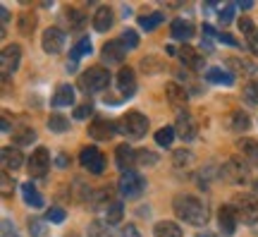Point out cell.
<instances>
[{
	"instance_id": "4fadbf2b",
	"label": "cell",
	"mask_w": 258,
	"mask_h": 237,
	"mask_svg": "<svg viewBox=\"0 0 258 237\" xmlns=\"http://www.w3.org/2000/svg\"><path fill=\"white\" fill-rule=\"evenodd\" d=\"M124 55H127V46L122 41H108L103 46V60L108 65H120L124 60Z\"/></svg>"
},
{
	"instance_id": "e0dca14e",
	"label": "cell",
	"mask_w": 258,
	"mask_h": 237,
	"mask_svg": "<svg viewBox=\"0 0 258 237\" xmlns=\"http://www.w3.org/2000/svg\"><path fill=\"white\" fill-rule=\"evenodd\" d=\"M22 151H19L17 146H5L3 149V170H17L19 165H22Z\"/></svg>"
},
{
	"instance_id": "681fc988",
	"label": "cell",
	"mask_w": 258,
	"mask_h": 237,
	"mask_svg": "<svg viewBox=\"0 0 258 237\" xmlns=\"http://www.w3.org/2000/svg\"><path fill=\"white\" fill-rule=\"evenodd\" d=\"M8 19H10V12L3 8V24H8Z\"/></svg>"
},
{
	"instance_id": "ac0fdd59",
	"label": "cell",
	"mask_w": 258,
	"mask_h": 237,
	"mask_svg": "<svg viewBox=\"0 0 258 237\" xmlns=\"http://www.w3.org/2000/svg\"><path fill=\"white\" fill-rule=\"evenodd\" d=\"M179 58H182V63L189 67V70H201L203 67V55H199V51L191 46H182L179 48Z\"/></svg>"
},
{
	"instance_id": "8fae6325",
	"label": "cell",
	"mask_w": 258,
	"mask_h": 237,
	"mask_svg": "<svg viewBox=\"0 0 258 237\" xmlns=\"http://www.w3.org/2000/svg\"><path fill=\"white\" fill-rule=\"evenodd\" d=\"M115 158H117V168L122 173H132L134 165H137V151L129 144H120L115 149Z\"/></svg>"
},
{
	"instance_id": "3957f363",
	"label": "cell",
	"mask_w": 258,
	"mask_h": 237,
	"mask_svg": "<svg viewBox=\"0 0 258 237\" xmlns=\"http://www.w3.org/2000/svg\"><path fill=\"white\" fill-rule=\"evenodd\" d=\"M108 84H110V72L105 67H89L79 77V86L86 93H98L103 89H108Z\"/></svg>"
},
{
	"instance_id": "f6af8a7d",
	"label": "cell",
	"mask_w": 258,
	"mask_h": 237,
	"mask_svg": "<svg viewBox=\"0 0 258 237\" xmlns=\"http://www.w3.org/2000/svg\"><path fill=\"white\" fill-rule=\"evenodd\" d=\"M12 180H10V173L8 170H3V194H5V197H8L10 192H12Z\"/></svg>"
},
{
	"instance_id": "bcb514c9",
	"label": "cell",
	"mask_w": 258,
	"mask_h": 237,
	"mask_svg": "<svg viewBox=\"0 0 258 237\" xmlns=\"http://www.w3.org/2000/svg\"><path fill=\"white\" fill-rule=\"evenodd\" d=\"M3 237H19L15 230H12V223L10 220H3Z\"/></svg>"
},
{
	"instance_id": "b9f144b4",
	"label": "cell",
	"mask_w": 258,
	"mask_h": 237,
	"mask_svg": "<svg viewBox=\"0 0 258 237\" xmlns=\"http://www.w3.org/2000/svg\"><path fill=\"white\" fill-rule=\"evenodd\" d=\"M46 220H48V223H62V220H64V211L62 209H48L46 211Z\"/></svg>"
},
{
	"instance_id": "6da1fadb",
	"label": "cell",
	"mask_w": 258,
	"mask_h": 237,
	"mask_svg": "<svg viewBox=\"0 0 258 237\" xmlns=\"http://www.w3.org/2000/svg\"><path fill=\"white\" fill-rule=\"evenodd\" d=\"M177 218H182L189 225H206L208 223V209L201 199H196L191 194H177L172 201Z\"/></svg>"
},
{
	"instance_id": "277c9868",
	"label": "cell",
	"mask_w": 258,
	"mask_h": 237,
	"mask_svg": "<svg viewBox=\"0 0 258 237\" xmlns=\"http://www.w3.org/2000/svg\"><path fill=\"white\" fill-rule=\"evenodd\" d=\"M232 206L237 211V216L241 218V223H249L253 225L258 220V199L253 194H234V199H232Z\"/></svg>"
},
{
	"instance_id": "484cf974",
	"label": "cell",
	"mask_w": 258,
	"mask_h": 237,
	"mask_svg": "<svg viewBox=\"0 0 258 237\" xmlns=\"http://www.w3.org/2000/svg\"><path fill=\"white\" fill-rule=\"evenodd\" d=\"M29 235L31 237H50V228H48V220L43 218H29Z\"/></svg>"
},
{
	"instance_id": "f1b7e54d",
	"label": "cell",
	"mask_w": 258,
	"mask_h": 237,
	"mask_svg": "<svg viewBox=\"0 0 258 237\" xmlns=\"http://www.w3.org/2000/svg\"><path fill=\"white\" fill-rule=\"evenodd\" d=\"M48 127H50V132H67L70 120L64 118V115H60V113H53V115L48 118Z\"/></svg>"
},
{
	"instance_id": "7bdbcfd3",
	"label": "cell",
	"mask_w": 258,
	"mask_h": 237,
	"mask_svg": "<svg viewBox=\"0 0 258 237\" xmlns=\"http://www.w3.org/2000/svg\"><path fill=\"white\" fill-rule=\"evenodd\" d=\"M239 29H241V34H246V36H251L256 29H253V22H251L249 17H241L239 19Z\"/></svg>"
},
{
	"instance_id": "f546056e",
	"label": "cell",
	"mask_w": 258,
	"mask_h": 237,
	"mask_svg": "<svg viewBox=\"0 0 258 237\" xmlns=\"http://www.w3.org/2000/svg\"><path fill=\"white\" fill-rule=\"evenodd\" d=\"M163 15L160 12H151V15H144V17H139V24H141V29H146V31H151V29H156L158 24H163Z\"/></svg>"
},
{
	"instance_id": "7dc6e473",
	"label": "cell",
	"mask_w": 258,
	"mask_h": 237,
	"mask_svg": "<svg viewBox=\"0 0 258 237\" xmlns=\"http://www.w3.org/2000/svg\"><path fill=\"white\" fill-rule=\"evenodd\" d=\"M249 48H251V53L258 55V31H253V34L249 36Z\"/></svg>"
},
{
	"instance_id": "d6a6232c",
	"label": "cell",
	"mask_w": 258,
	"mask_h": 237,
	"mask_svg": "<svg viewBox=\"0 0 258 237\" xmlns=\"http://www.w3.org/2000/svg\"><path fill=\"white\" fill-rule=\"evenodd\" d=\"M175 134H177L175 127H160L156 132V141L160 146H170L172 144V139H175Z\"/></svg>"
},
{
	"instance_id": "d590c367",
	"label": "cell",
	"mask_w": 258,
	"mask_h": 237,
	"mask_svg": "<svg viewBox=\"0 0 258 237\" xmlns=\"http://www.w3.org/2000/svg\"><path fill=\"white\" fill-rule=\"evenodd\" d=\"M234 3H222L220 5V15H218V19H220L222 24H230L232 22V17H234Z\"/></svg>"
},
{
	"instance_id": "c3c4849f",
	"label": "cell",
	"mask_w": 258,
	"mask_h": 237,
	"mask_svg": "<svg viewBox=\"0 0 258 237\" xmlns=\"http://www.w3.org/2000/svg\"><path fill=\"white\" fill-rule=\"evenodd\" d=\"M218 41H222V43H227V46H237V41L230 36V34H218Z\"/></svg>"
},
{
	"instance_id": "f907efd6",
	"label": "cell",
	"mask_w": 258,
	"mask_h": 237,
	"mask_svg": "<svg viewBox=\"0 0 258 237\" xmlns=\"http://www.w3.org/2000/svg\"><path fill=\"white\" fill-rule=\"evenodd\" d=\"M237 8H241V10H249V8H253V3H239Z\"/></svg>"
},
{
	"instance_id": "d6986e66",
	"label": "cell",
	"mask_w": 258,
	"mask_h": 237,
	"mask_svg": "<svg viewBox=\"0 0 258 237\" xmlns=\"http://www.w3.org/2000/svg\"><path fill=\"white\" fill-rule=\"evenodd\" d=\"M170 34H172V38H177V41H189V38L194 36V24L186 22V19H175L172 27H170Z\"/></svg>"
},
{
	"instance_id": "9a60e30c",
	"label": "cell",
	"mask_w": 258,
	"mask_h": 237,
	"mask_svg": "<svg viewBox=\"0 0 258 237\" xmlns=\"http://www.w3.org/2000/svg\"><path fill=\"white\" fill-rule=\"evenodd\" d=\"M117 89H120L122 96H134L137 91V77H134V70L132 67H122L117 72Z\"/></svg>"
},
{
	"instance_id": "30bf717a",
	"label": "cell",
	"mask_w": 258,
	"mask_h": 237,
	"mask_svg": "<svg viewBox=\"0 0 258 237\" xmlns=\"http://www.w3.org/2000/svg\"><path fill=\"white\" fill-rule=\"evenodd\" d=\"M19 60H22V48L19 46H8L0 55V70H3V77H10L19 67Z\"/></svg>"
},
{
	"instance_id": "836d02e7",
	"label": "cell",
	"mask_w": 258,
	"mask_h": 237,
	"mask_svg": "<svg viewBox=\"0 0 258 237\" xmlns=\"http://www.w3.org/2000/svg\"><path fill=\"white\" fill-rule=\"evenodd\" d=\"M244 99L251 106H258V79H253V82H249L244 86Z\"/></svg>"
},
{
	"instance_id": "9c48e42d",
	"label": "cell",
	"mask_w": 258,
	"mask_h": 237,
	"mask_svg": "<svg viewBox=\"0 0 258 237\" xmlns=\"http://www.w3.org/2000/svg\"><path fill=\"white\" fill-rule=\"evenodd\" d=\"M41 46H43V51L50 55H55L62 51L64 46V31L57 27H50L43 31V38H41Z\"/></svg>"
},
{
	"instance_id": "cb8c5ba5",
	"label": "cell",
	"mask_w": 258,
	"mask_h": 237,
	"mask_svg": "<svg viewBox=\"0 0 258 237\" xmlns=\"http://www.w3.org/2000/svg\"><path fill=\"white\" fill-rule=\"evenodd\" d=\"M156 237H182V228L172 223V220H160L156 223V228H153Z\"/></svg>"
},
{
	"instance_id": "d4e9b609",
	"label": "cell",
	"mask_w": 258,
	"mask_h": 237,
	"mask_svg": "<svg viewBox=\"0 0 258 237\" xmlns=\"http://www.w3.org/2000/svg\"><path fill=\"white\" fill-rule=\"evenodd\" d=\"M206 79L213 84H225V86H230V84H234V77H232V72H225L222 67H211L208 72H206Z\"/></svg>"
},
{
	"instance_id": "ee69618b",
	"label": "cell",
	"mask_w": 258,
	"mask_h": 237,
	"mask_svg": "<svg viewBox=\"0 0 258 237\" xmlns=\"http://www.w3.org/2000/svg\"><path fill=\"white\" fill-rule=\"evenodd\" d=\"M158 158L153 154H148V151H141V154H139L137 151V163H148V165H153L156 163Z\"/></svg>"
},
{
	"instance_id": "2e32d148",
	"label": "cell",
	"mask_w": 258,
	"mask_h": 237,
	"mask_svg": "<svg viewBox=\"0 0 258 237\" xmlns=\"http://www.w3.org/2000/svg\"><path fill=\"white\" fill-rule=\"evenodd\" d=\"M175 132H177V134H179L182 139H186V141L196 137V122H194V118L189 115V113H179V115H177Z\"/></svg>"
},
{
	"instance_id": "1f68e13d",
	"label": "cell",
	"mask_w": 258,
	"mask_h": 237,
	"mask_svg": "<svg viewBox=\"0 0 258 237\" xmlns=\"http://www.w3.org/2000/svg\"><path fill=\"white\" fill-rule=\"evenodd\" d=\"M64 17H67V22H70V27H72V29H79V27H84V24H86V15H84L82 10L70 8L67 12H64Z\"/></svg>"
},
{
	"instance_id": "f35d334b",
	"label": "cell",
	"mask_w": 258,
	"mask_h": 237,
	"mask_svg": "<svg viewBox=\"0 0 258 237\" xmlns=\"http://www.w3.org/2000/svg\"><path fill=\"white\" fill-rule=\"evenodd\" d=\"M34 27H36L34 15H22V17H19V31H22V34H31Z\"/></svg>"
},
{
	"instance_id": "7a4b0ae2",
	"label": "cell",
	"mask_w": 258,
	"mask_h": 237,
	"mask_svg": "<svg viewBox=\"0 0 258 237\" xmlns=\"http://www.w3.org/2000/svg\"><path fill=\"white\" fill-rule=\"evenodd\" d=\"M146 129H148L146 115H141L137 110H132V113H127L122 120H117V132L124 134L127 139H141L146 134Z\"/></svg>"
},
{
	"instance_id": "7402d4cb",
	"label": "cell",
	"mask_w": 258,
	"mask_h": 237,
	"mask_svg": "<svg viewBox=\"0 0 258 237\" xmlns=\"http://www.w3.org/2000/svg\"><path fill=\"white\" fill-rule=\"evenodd\" d=\"M22 199L27 201V206H31V209H41V206H43V197L38 194L36 187L31 182L22 184Z\"/></svg>"
},
{
	"instance_id": "4316f807",
	"label": "cell",
	"mask_w": 258,
	"mask_h": 237,
	"mask_svg": "<svg viewBox=\"0 0 258 237\" xmlns=\"http://www.w3.org/2000/svg\"><path fill=\"white\" fill-rule=\"evenodd\" d=\"M167 99H170V103H175V106H184L186 103V91L179 86V84H167Z\"/></svg>"
},
{
	"instance_id": "5bb4252c",
	"label": "cell",
	"mask_w": 258,
	"mask_h": 237,
	"mask_svg": "<svg viewBox=\"0 0 258 237\" xmlns=\"http://www.w3.org/2000/svg\"><path fill=\"white\" fill-rule=\"evenodd\" d=\"M115 129H117V122H110V120H96V122H91V127H89V134H91L96 141H108V139L115 134Z\"/></svg>"
},
{
	"instance_id": "ba28073f",
	"label": "cell",
	"mask_w": 258,
	"mask_h": 237,
	"mask_svg": "<svg viewBox=\"0 0 258 237\" xmlns=\"http://www.w3.org/2000/svg\"><path fill=\"white\" fill-rule=\"evenodd\" d=\"M48 168H50V154H48L46 146H38L29 158V173L34 177H43L48 173Z\"/></svg>"
},
{
	"instance_id": "ab89813d",
	"label": "cell",
	"mask_w": 258,
	"mask_h": 237,
	"mask_svg": "<svg viewBox=\"0 0 258 237\" xmlns=\"http://www.w3.org/2000/svg\"><path fill=\"white\" fill-rule=\"evenodd\" d=\"M122 43L127 48H137L139 46V36H137V31H132V29H127L124 34H122V38H120Z\"/></svg>"
},
{
	"instance_id": "83f0119b",
	"label": "cell",
	"mask_w": 258,
	"mask_h": 237,
	"mask_svg": "<svg viewBox=\"0 0 258 237\" xmlns=\"http://www.w3.org/2000/svg\"><path fill=\"white\" fill-rule=\"evenodd\" d=\"M122 216H124V209H122L120 201H112L110 206L105 209V223H110V225H117L122 220Z\"/></svg>"
},
{
	"instance_id": "52a82bcc",
	"label": "cell",
	"mask_w": 258,
	"mask_h": 237,
	"mask_svg": "<svg viewBox=\"0 0 258 237\" xmlns=\"http://www.w3.org/2000/svg\"><path fill=\"white\" fill-rule=\"evenodd\" d=\"M79 163L84 170H89L91 175H101L105 170V158L96 146H84L82 154H79Z\"/></svg>"
},
{
	"instance_id": "8992f818",
	"label": "cell",
	"mask_w": 258,
	"mask_h": 237,
	"mask_svg": "<svg viewBox=\"0 0 258 237\" xmlns=\"http://www.w3.org/2000/svg\"><path fill=\"white\" fill-rule=\"evenodd\" d=\"M134 235H137L134 225H127L124 230H120L110 225V223H105V220H93L89 225V237H134Z\"/></svg>"
},
{
	"instance_id": "74e56055",
	"label": "cell",
	"mask_w": 258,
	"mask_h": 237,
	"mask_svg": "<svg viewBox=\"0 0 258 237\" xmlns=\"http://www.w3.org/2000/svg\"><path fill=\"white\" fill-rule=\"evenodd\" d=\"M34 139H36L34 129H22V132H17V134H15V144H17V146H27V144H31Z\"/></svg>"
},
{
	"instance_id": "44dd1931",
	"label": "cell",
	"mask_w": 258,
	"mask_h": 237,
	"mask_svg": "<svg viewBox=\"0 0 258 237\" xmlns=\"http://www.w3.org/2000/svg\"><path fill=\"white\" fill-rule=\"evenodd\" d=\"M72 103H74V89L70 84H60L55 89V96H53V106L62 108V106H72Z\"/></svg>"
},
{
	"instance_id": "5b68a950",
	"label": "cell",
	"mask_w": 258,
	"mask_h": 237,
	"mask_svg": "<svg viewBox=\"0 0 258 237\" xmlns=\"http://www.w3.org/2000/svg\"><path fill=\"white\" fill-rule=\"evenodd\" d=\"M120 194L122 197H127V199H137L141 192L146 189V180H144V175L137 173V170H132V173H122L120 177Z\"/></svg>"
},
{
	"instance_id": "4dcf8cb0",
	"label": "cell",
	"mask_w": 258,
	"mask_h": 237,
	"mask_svg": "<svg viewBox=\"0 0 258 237\" xmlns=\"http://www.w3.org/2000/svg\"><path fill=\"white\" fill-rule=\"evenodd\" d=\"M239 149H241V154L246 156V158H251V161L258 165V141H251V139H241V141H239Z\"/></svg>"
},
{
	"instance_id": "60d3db41",
	"label": "cell",
	"mask_w": 258,
	"mask_h": 237,
	"mask_svg": "<svg viewBox=\"0 0 258 237\" xmlns=\"http://www.w3.org/2000/svg\"><path fill=\"white\" fill-rule=\"evenodd\" d=\"M91 113H93L91 103H82V106H77V108H74V118H77V120H86Z\"/></svg>"
},
{
	"instance_id": "e575fe53",
	"label": "cell",
	"mask_w": 258,
	"mask_h": 237,
	"mask_svg": "<svg viewBox=\"0 0 258 237\" xmlns=\"http://www.w3.org/2000/svg\"><path fill=\"white\" fill-rule=\"evenodd\" d=\"M89 53H91V41H89V38H82V41L72 48L70 55H72V60H79L82 55H89Z\"/></svg>"
},
{
	"instance_id": "f5cc1de1",
	"label": "cell",
	"mask_w": 258,
	"mask_h": 237,
	"mask_svg": "<svg viewBox=\"0 0 258 237\" xmlns=\"http://www.w3.org/2000/svg\"><path fill=\"white\" fill-rule=\"evenodd\" d=\"M64 237H77V235H64Z\"/></svg>"
},
{
	"instance_id": "603a6c76",
	"label": "cell",
	"mask_w": 258,
	"mask_h": 237,
	"mask_svg": "<svg viewBox=\"0 0 258 237\" xmlns=\"http://www.w3.org/2000/svg\"><path fill=\"white\" fill-rule=\"evenodd\" d=\"M93 27L96 31H108L112 27V10L110 8H98L93 15Z\"/></svg>"
},
{
	"instance_id": "7c38bea8",
	"label": "cell",
	"mask_w": 258,
	"mask_h": 237,
	"mask_svg": "<svg viewBox=\"0 0 258 237\" xmlns=\"http://www.w3.org/2000/svg\"><path fill=\"white\" fill-rule=\"evenodd\" d=\"M237 220H239V216H237L234 206H220V211H218V223H220V230L225 235H234Z\"/></svg>"
},
{
	"instance_id": "8d00e7d4",
	"label": "cell",
	"mask_w": 258,
	"mask_h": 237,
	"mask_svg": "<svg viewBox=\"0 0 258 237\" xmlns=\"http://www.w3.org/2000/svg\"><path fill=\"white\" fill-rule=\"evenodd\" d=\"M249 118H246V113H234L232 115V127L237 129V132H246L249 129Z\"/></svg>"
},
{
	"instance_id": "ffe728a7",
	"label": "cell",
	"mask_w": 258,
	"mask_h": 237,
	"mask_svg": "<svg viewBox=\"0 0 258 237\" xmlns=\"http://www.w3.org/2000/svg\"><path fill=\"white\" fill-rule=\"evenodd\" d=\"M246 168L239 163V161H230V163L222 168V177L225 180H230V182H244L246 180V173H244Z\"/></svg>"
},
{
	"instance_id": "816d5d0a",
	"label": "cell",
	"mask_w": 258,
	"mask_h": 237,
	"mask_svg": "<svg viewBox=\"0 0 258 237\" xmlns=\"http://www.w3.org/2000/svg\"><path fill=\"white\" fill-rule=\"evenodd\" d=\"M199 237H213V235H203V232H201V235H199Z\"/></svg>"
}]
</instances>
